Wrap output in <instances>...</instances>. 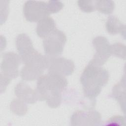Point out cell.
I'll list each match as a JSON object with an SVG mask.
<instances>
[{"label":"cell","mask_w":126,"mask_h":126,"mask_svg":"<svg viewBox=\"0 0 126 126\" xmlns=\"http://www.w3.org/2000/svg\"><path fill=\"white\" fill-rule=\"evenodd\" d=\"M23 13L26 19L30 22H38L43 18L49 16L47 2L42 1L28 0L23 6Z\"/></svg>","instance_id":"5"},{"label":"cell","mask_w":126,"mask_h":126,"mask_svg":"<svg viewBox=\"0 0 126 126\" xmlns=\"http://www.w3.org/2000/svg\"><path fill=\"white\" fill-rule=\"evenodd\" d=\"M21 62L19 55L14 53L4 54L1 63L0 74L10 80L17 77L19 75L18 66Z\"/></svg>","instance_id":"7"},{"label":"cell","mask_w":126,"mask_h":126,"mask_svg":"<svg viewBox=\"0 0 126 126\" xmlns=\"http://www.w3.org/2000/svg\"><path fill=\"white\" fill-rule=\"evenodd\" d=\"M24 64L20 72L21 78L26 81L38 79L48 68V58L38 52L31 60Z\"/></svg>","instance_id":"3"},{"label":"cell","mask_w":126,"mask_h":126,"mask_svg":"<svg viewBox=\"0 0 126 126\" xmlns=\"http://www.w3.org/2000/svg\"><path fill=\"white\" fill-rule=\"evenodd\" d=\"M16 45L21 62L24 64L32 60L38 52L33 48L31 38L25 33L18 35L16 40Z\"/></svg>","instance_id":"8"},{"label":"cell","mask_w":126,"mask_h":126,"mask_svg":"<svg viewBox=\"0 0 126 126\" xmlns=\"http://www.w3.org/2000/svg\"><path fill=\"white\" fill-rule=\"evenodd\" d=\"M43 45L46 55L58 57L63 53L66 41V37L63 32L56 29L43 38Z\"/></svg>","instance_id":"4"},{"label":"cell","mask_w":126,"mask_h":126,"mask_svg":"<svg viewBox=\"0 0 126 126\" xmlns=\"http://www.w3.org/2000/svg\"><path fill=\"white\" fill-rule=\"evenodd\" d=\"M105 27L107 32L112 35L120 33L125 39L126 26L117 17L114 15L109 16L106 22Z\"/></svg>","instance_id":"13"},{"label":"cell","mask_w":126,"mask_h":126,"mask_svg":"<svg viewBox=\"0 0 126 126\" xmlns=\"http://www.w3.org/2000/svg\"><path fill=\"white\" fill-rule=\"evenodd\" d=\"M111 54L123 59L126 58V46L121 43H115L111 45Z\"/></svg>","instance_id":"17"},{"label":"cell","mask_w":126,"mask_h":126,"mask_svg":"<svg viewBox=\"0 0 126 126\" xmlns=\"http://www.w3.org/2000/svg\"><path fill=\"white\" fill-rule=\"evenodd\" d=\"M25 103L19 99V100H14L11 103L10 109L11 111L17 115H24L27 110Z\"/></svg>","instance_id":"16"},{"label":"cell","mask_w":126,"mask_h":126,"mask_svg":"<svg viewBox=\"0 0 126 126\" xmlns=\"http://www.w3.org/2000/svg\"><path fill=\"white\" fill-rule=\"evenodd\" d=\"M55 29V22L52 18L48 16L43 18L37 22L36 32L39 37L44 38Z\"/></svg>","instance_id":"12"},{"label":"cell","mask_w":126,"mask_h":126,"mask_svg":"<svg viewBox=\"0 0 126 126\" xmlns=\"http://www.w3.org/2000/svg\"><path fill=\"white\" fill-rule=\"evenodd\" d=\"M111 96L119 103L122 110L125 111V76L121 80L115 85L113 89Z\"/></svg>","instance_id":"14"},{"label":"cell","mask_w":126,"mask_h":126,"mask_svg":"<svg viewBox=\"0 0 126 126\" xmlns=\"http://www.w3.org/2000/svg\"><path fill=\"white\" fill-rule=\"evenodd\" d=\"M63 7V3L58 0H50L47 2V8L49 14L60 11Z\"/></svg>","instance_id":"19"},{"label":"cell","mask_w":126,"mask_h":126,"mask_svg":"<svg viewBox=\"0 0 126 126\" xmlns=\"http://www.w3.org/2000/svg\"><path fill=\"white\" fill-rule=\"evenodd\" d=\"M71 125H98L101 122V115L96 111H77L71 117Z\"/></svg>","instance_id":"10"},{"label":"cell","mask_w":126,"mask_h":126,"mask_svg":"<svg viewBox=\"0 0 126 126\" xmlns=\"http://www.w3.org/2000/svg\"><path fill=\"white\" fill-rule=\"evenodd\" d=\"M92 43L96 52L91 62L96 65L101 66L111 55V45L107 39L102 36L94 38Z\"/></svg>","instance_id":"6"},{"label":"cell","mask_w":126,"mask_h":126,"mask_svg":"<svg viewBox=\"0 0 126 126\" xmlns=\"http://www.w3.org/2000/svg\"><path fill=\"white\" fill-rule=\"evenodd\" d=\"M77 4L80 9L86 13L92 12L96 10L95 0H78Z\"/></svg>","instance_id":"18"},{"label":"cell","mask_w":126,"mask_h":126,"mask_svg":"<svg viewBox=\"0 0 126 126\" xmlns=\"http://www.w3.org/2000/svg\"><path fill=\"white\" fill-rule=\"evenodd\" d=\"M67 86L64 76L49 71L41 75L37 82L35 89L39 100H45L51 108H56L62 102V93Z\"/></svg>","instance_id":"1"},{"label":"cell","mask_w":126,"mask_h":126,"mask_svg":"<svg viewBox=\"0 0 126 126\" xmlns=\"http://www.w3.org/2000/svg\"><path fill=\"white\" fill-rule=\"evenodd\" d=\"M15 94L18 98L25 103H33L38 99L36 90H33L27 84L21 82L15 88Z\"/></svg>","instance_id":"11"},{"label":"cell","mask_w":126,"mask_h":126,"mask_svg":"<svg viewBox=\"0 0 126 126\" xmlns=\"http://www.w3.org/2000/svg\"><path fill=\"white\" fill-rule=\"evenodd\" d=\"M47 56L49 71L56 72L64 76L71 75L74 71L75 66L71 60L62 57Z\"/></svg>","instance_id":"9"},{"label":"cell","mask_w":126,"mask_h":126,"mask_svg":"<svg viewBox=\"0 0 126 126\" xmlns=\"http://www.w3.org/2000/svg\"><path fill=\"white\" fill-rule=\"evenodd\" d=\"M95 9L105 14L112 13L115 8V3L112 0H95Z\"/></svg>","instance_id":"15"},{"label":"cell","mask_w":126,"mask_h":126,"mask_svg":"<svg viewBox=\"0 0 126 126\" xmlns=\"http://www.w3.org/2000/svg\"><path fill=\"white\" fill-rule=\"evenodd\" d=\"M108 71L91 61L84 68L80 77L84 96L89 99L95 98L101 92L109 80Z\"/></svg>","instance_id":"2"},{"label":"cell","mask_w":126,"mask_h":126,"mask_svg":"<svg viewBox=\"0 0 126 126\" xmlns=\"http://www.w3.org/2000/svg\"><path fill=\"white\" fill-rule=\"evenodd\" d=\"M125 118L122 116H115L110 118L105 123V125L119 126L125 125Z\"/></svg>","instance_id":"20"}]
</instances>
